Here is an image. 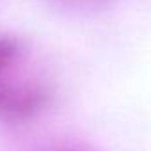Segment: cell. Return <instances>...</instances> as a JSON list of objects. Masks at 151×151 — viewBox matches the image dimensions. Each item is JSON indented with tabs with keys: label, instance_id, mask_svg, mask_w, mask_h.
I'll list each match as a JSON object with an SVG mask.
<instances>
[{
	"label": "cell",
	"instance_id": "2",
	"mask_svg": "<svg viewBox=\"0 0 151 151\" xmlns=\"http://www.w3.org/2000/svg\"><path fill=\"white\" fill-rule=\"evenodd\" d=\"M16 151H96L94 147L68 137H43L22 142Z\"/></svg>",
	"mask_w": 151,
	"mask_h": 151
},
{
	"label": "cell",
	"instance_id": "3",
	"mask_svg": "<svg viewBox=\"0 0 151 151\" xmlns=\"http://www.w3.org/2000/svg\"><path fill=\"white\" fill-rule=\"evenodd\" d=\"M117 0H46V4L59 13L71 16H87L110 7Z\"/></svg>",
	"mask_w": 151,
	"mask_h": 151
},
{
	"label": "cell",
	"instance_id": "1",
	"mask_svg": "<svg viewBox=\"0 0 151 151\" xmlns=\"http://www.w3.org/2000/svg\"><path fill=\"white\" fill-rule=\"evenodd\" d=\"M53 98L50 73L36 50L22 37L0 34V117L32 121Z\"/></svg>",
	"mask_w": 151,
	"mask_h": 151
}]
</instances>
